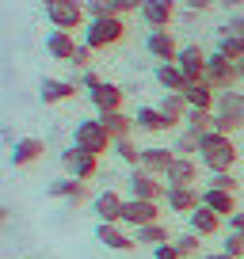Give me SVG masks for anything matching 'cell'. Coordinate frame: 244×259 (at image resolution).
<instances>
[{"label": "cell", "mask_w": 244, "mask_h": 259, "mask_svg": "<svg viewBox=\"0 0 244 259\" xmlns=\"http://www.w3.org/2000/svg\"><path fill=\"white\" fill-rule=\"evenodd\" d=\"M214 50H218V54H225L229 61H244V38H240V34H229L225 23L214 31Z\"/></svg>", "instance_id": "cell-30"}, {"label": "cell", "mask_w": 244, "mask_h": 259, "mask_svg": "<svg viewBox=\"0 0 244 259\" xmlns=\"http://www.w3.org/2000/svg\"><path fill=\"white\" fill-rule=\"evenodd\" d=\"M134 240H138V248H160V244L176 240V236H172V229L164 225V221H153V225L134 229Z\"/></svg>", "instance_id": "cell-29"}, {"label": "cell", "mask_w": 244, "mask_h": 259, "mask_svg": "<svg viewBox=\"0 0 244 259\" xmlns=\"http://www.w3.org/2000/svg\"><path fill=\"white\" fill-rule=\"evenodd\" d=\"M183 126L195 130V134H210V130H214V111H198V107H191L187 118H183Z\"/></svg>", "instance_id": "cell-33"}, {"label": "cell", "mask_w": 244, "mask_h": 259, "mask_svg": "<svg viewBox=\"0 0 244 259\" xmlns=\"http://www.w3.org/2000/svg\"><path fill=\"white\" fill-rule=\"evenodd\" d=\"M76 46L80 42L73 38V31H50L46 34V54L54 57V61H73V54H76Z\"/></svg>", "instance_id": "cell-23"}, {"label": "cell", "mask_w": 244, "mask_h": 259, "mask_svg": "<svg viewBox=\"0 0 244 259\" xmlns=\"http://www.w3.org/2000/svg\"><path fill=\"white\" fill-rule=\"evenodd\" d=\"M187 225H191V233H198V236H218L221 229H225V218L214 213L210 206H198V210L187 218Z\"/></svg>", "instance_id": "cell-24"}, {"label": "cell", "mask_w": 244, "mask_h": 259, "mask_svg": "<svg viewBox=\"0 0 244 259\" xmlns=\"http://www.w3.org/2000/svg\"><path fill=\"white\" fill-rule=\"evenodd\" d=\"M76 88H80L76 80H57V76H46V80L38 84V99L46 107H57V103H65V99H73Z\"/></svg>", "instance_id": "cell-19"}, {"label": "cell", "mask_w": 244, "mask_h": 259, "mask_svg": "<svg viewBox=\"0 0 244 259\" xmlns=\"http://www.w3.org/2000/svg\"><path fill=\"white\" fill-rule=\"evenodd\" d=\"M214 130H218V134H229V138L244 130V92H240V88L218 92V107H214Z\"/></svg>", "instance_id": "cell-2"}, {"label": "cell", "mask_w": 244, "mask_h": 259, "mask_svg": "<svg viewBox=\"0 0 244 259\" xmlns=\"http://www.w3.org/2000/svg\"><path fill=\"white\" fill-rule=\"evenodd\" d=\"M202 259H233V255H225V251H206Z\"/></svg>", "instance_id": "cell-47"}, {"label": "cell", "mask_w": 244, "mask_h": 259, "mask_svg": "<svg viewBox=\"0 0 244 259\" xmlns=\"http://www.w3.org/2000/svg\"><path fill=\"white\" fill-rule=\"evenodd\" d=\"M126 191H130V198H145V202H164V191H168V183H160V176H153V171H145V168H130Z\"/></svg>", "instance_id": "cell-7"}, {"label": "cell", "mask_w": 244, "mask_h": 259, "mask_svg": "<svg viewBox=\"0 0 244 259\" xmlns=\"http://www.w3.org/2000/svg\"><path fill=\"white\" fill-rule=\"evenodd\" d=\"M172 160H176V149H172V145H145V149H141V168L153 171V176H160V179L168 176Z\"/></svg>", "instance_id": "cell-22"}, {"label": "cell", "mask_w": 244, "mask_h": 259, "mask_svg": "<svg viewBox=\"0 0 244 259\" xmlns=\"http://www.w3.org/2000/svg\"><path fill=\"white\" fill-rule=\"evenodd\" d=\"M156 107H160V111L168 114L176 126H183V118H187V111H191V103H187V96H183V92H164Z\"/></svg>", "instance_id": "cell-31"}, {"label": "cell", "mask_w": 244, "mask_h": 259, "mask_svg": "<svg viewBox=\"0 0 244 259\" xmlns=\"http://www.w3.org/2000/svg\"><path fill=\"white\" fill-rule=\"evenodd\" d=\"M221 251H225V255H233V259H244V236H240V233H225Z\"/></svg>", "instance_id": "cell-38"}, {"label": "cell", "mask_w": 244, "mask_h": 259, "mask_svg": "<svg viewBox=\"0 0 244 259\" xmlns=\"http://www.w3.org/2000/svg\"><path fill=\"white\" fill-rule=\"evenodd\" d=\"M198 160H202L206 171H233L236 160H240V149H236V141L229 138V134H218V130H210V134H202Z\"/></svg>", "instance_id": "cell-1"}, {"label": "cell", "mask_w": 244, "mask_h": 259, "mask_svg": "<svg viewBox=\"0 0 244 259\" xmlns=\"http://www.w3.org/2000/svg\"><path fill=\"white\" fill-rule=\"evenodd\" d=\"M38 4H46V8H50V4H57V0H38Z\"/></svg>", "instance_id": "cell-49"}, {"label": "cell", "mask_w": 244, "mask_h": 259, "mask_svg": "<svg viewBox=\"0 0 244 259\" xmlns=\"http://www.w3.org/2000/svg\"><path fill=\"white\" fill-rule=\"evenodd\" d=\"M141 4H145V0H111L114 16H138V12H141Z\"/></svg>", "instance_id": "cell-40"}, {"label": "cell", "mask_w": 244, "mask_h": 259, "mask_svg": "<svg viewBox=\"0 0 244 259\" xmlns=\"http://www.w3.org/2000/svg\"><path fill=\"white\" fill-rule=\"evenodd\" d=\"M183 96H187V103L198 107V111H214V107H218V88H214L210 80H191L187 88H183Z\"/></svg>", "instance_id": "cell-25"}, {"label": "cell", "mask_w": 244, "mask_h": 259, "mask_svg": "<svg viewBox=\"0 0 244 259\" xmlns=\"http://www.w3.org/2000/svg\"><path fill=\"white\" fill-rule=\"evenodd\" d=\"M218 8L233 16V12H244V0H218Z\"/></svg>", "instance_id": "cell-46"}, {"label": "cell", "mask_w": 244, "mask_h": 259, "mask_svg": "<svg viewBox=\"0 0 244 259\" xmlns=\"http://www.w3.org/2000/svg\"><path fill=\"white\" fill-rule=\"evenodd\" d=\"M46 19L54 31H84L88 27V8H84L80 0H57V4H50L46 8Z\"/></svg>", "instance_id": "cell-4"}, {"label": "cell", "mask_w": 244, "mask_h": 259, "mask_svg": "<svg viewBox=\"0 0 244 259\" xmlns=\"http://www.w3.org/2000/svg\"><path fill=\"white\" fill-rule=\"evenodd\" d=\"M122 213H126V198L118 191H111V187H103L92 198V218L96 221H122Z\"/></svg>", "instance_id": "cell-13"}, {"label": "cell", "mask_w": 244, "mask_h": 259, "mask_svg": "<svg viewBox=\"0 0 244 259\" xmlns=\"http://www.w3.org/2000/svg\"><path fill=\"white\" fill-rule=\"evenodd\" d=\"M99 122L107 126V134H111L114 141H126V138H134V130H138L134 114H126V111H107V114H99Z\"/></svg>", "instance_id": "cell-26"}, {"label": "cell", "mask_w": 244, "mask_h": 259, "mask_svg": "<svg viewBox=\"0 0 244 259\" xmlns=\"http://www.w3.org/2000/svg\"><path fill=\"white\" fill-rule=\"evenodd\" d=\"M50 198H61V202H69V206H88L96 194L88 191V183H84V179L61 176V179H54V183H50Z\"/></svg>", "instance_id": "cell-9"}, {"label": "cell", "mask_w": 244, "mask_h": 259, "mask_svg": "<svg viewBox=\"0 0 244 259\" xmlns=\"http://www.w3.org/2000/svg\"><path fill=\"white\" fill-rule=\"evenodd\" d=\"M88 99H92V107H96L99 114H107V111H122V103H126V92L118 88V84H96V88L88 92Z\"/></svg>", "instance_id": "cell-20"}, {"label": "cell", "mask_w": 244, "mask_h": 259, "mask_svg": "<svg viewBox=\"0 0 244 259\" xmlns=\"http://www.w3.org/2000/svg\"><path fill=\"white\" fill-rule=\"evenodd\" d=\"M225 27H229V34H240L244 38V12H233V16L225 19Z\"/></svg>", "instance_id": "cell-43"}, {"label": "cell", "mask_w": 244, "mask_h": 259, "mask_svg": "<svg viewBox=\"0 0 244 259\" xmlns=\"http://www.w3.org/2000/svg\"><path fill=\"white\" fill-rule=\"evenodd\" d=\"M126 16H103V19H88V27H84V42H88L92 50H111L118 46L122 38H126Z\"/></svg>", "instance_id": "cell-3"}, {"label": "cell", "mask_w": 244, "mask_h": 259, "mask_svg": "<svg viewBox=\"0 0 244 259\" xmlns=\"http://www.w3.org/2000/svg\"><path fill=\"white\" fill-rule=\"evenodd\" d=\"M114 156H118L122 164H130V168H141V149L134 145V138H126V141H114V149H111Z\"/></svg>", "instance_id": "cell-34"}, {"label": "cell", "mask_w": 244, "mask_h": 259, "mask_svg": "<svg viewBox=\"0 0 244 259\" xmlns=\"http://www.w3.org/2000/svg\"><path fill=\"white\" fill-rule=\"evenodd\" d=\"M160 221V202H145V198H126V213H122V225L126 229H141Z\"/></svg>", "instance_id": "cell-14"}, {"label": "cell", "mask_w": 244, "mask_h": 259, "mask_svg": "<svg viewBox=\"0 0 244 259\" xmlns=\"http://www.w3.org/2000/svg\"><path fill=\"white\" fill-rule=\"evenodd\" d=\"M153 76H156V84H160L164 92H183V88L191 84V80H187V73H183L176 61H160V65L153 69Z\"/></svg>", "instance_id": "cell-27"}, {"label": "cell", "mask_w": 244, "mask_h": 259, "mask_svg": "<svg viewBox=\"0 0 244 259\" xmlns=\"http://www.w3.org/2000/svg\"><path fill=\"white\" fill-rule=\"evenodd\" d=\"M42 156H46V141L42 138H19L12 145V164L16 168H34Z\"/></svg>", "instance_id": "cell-21"}, {"label": "cell", "mask_w": 244, "mask_h": 259, "mask_svg": "<svg viewBox=\"0 0 244 259\" xmlns=\"http://www.w3.org/2000/svg\"><path fill=\"white\" fill-rule=\"evenodd\" d=\"M164 206L172 213H179V218H191L202 206V191H195V187H168L164 191Z\"/></svg>", "instance_id": "cell-12"}, {"label": "cell", "mask_w": 244, "mask_h": 259, "mask_svg": "<svg viewBox=\"0 0 244 259\" xmlns=\"http://www.w3.org/2000/svg\"><path fill=\"white\" fill-rule=\"evenodd\" d=\"M96 240L103 244V248H111V251H134V248H138L134 233H126L122 221H99V225H96Z\"/></svg>", "instance_id": "cell-10"}, {"label": "cell", "mask_w": 244, "mask_h": 259, "mask_svg": "<svg viewBox=\"0 0 244 259\" xmlns=\"http://www.w3.org/2000/svg\"><path fill=\"white\" fill-rule=\"evenodd\" d=\"M138 16L149 31H168L172 19H176V0H145Z\"/></svg>", "instance_id": "cell-11"}, {"label": "cell", "mask_w": 244, "mask_h": 259, "mask_svg": "<svg viewBox=\"0 0 244 259\" xmlns=\"http://www.w3.org/2000/svg\"><path fill=\"white\" fill-rule=\"evenodd\" d=\"M84 8H88V19H103V16H114L111 0H84Z\"/></svg>", "instance_id": "cell-39"}, {"label": "cell", "mask_w": 244, "mask_h": 259, "mask_svg": "<svg viewBox=\"0 0 244 259\" xmlns=\"http://www.w3.org/2000/svg\"><path fill=\"white\" fill-rule=\"evenodd\" d=\"M176 248L183 251V255H206V251H202V236H198V233H191V229L176 236Z\"/></svg>", "instance_id": "cell-36"}, {"label": "cell", "mask_w": 244, "mask_h": 259, "mask_svg": "<svg viewBox=\"0 0 244 259\" xmlns=\"http://www.w3.org/2000/svg\"><path fill=\"white\" fill-rule=\"evenodd\" d=\"M172 149H176V156H198V149H202V134H195V130H176V141H172Z\"/></svg>", "instance_id": "cell-32"}, {"label": "cell", "mask_w": 244, "mask_h": 259, "mask_svg": "<svg viewBox=\"0 0 244 259\" xmlns=\"http://www.w3.org/2000/svg\"><path fill=\"white\" fill-rule=\"evenodd\" d=\"M61 168H65V176L92 183V179L99 176V156L88 153V149H80V145H69L65 153H61Z\"/></svg>", "instance_id": "cell-6"}, {"label": "cell", "mask_w": 244, "mask_h": 259, "mask_svg": "<svg viewBox=\"0 0 244 259\" xmlns=\"http://www.w3.org/2000/svg\"><path fill=\"white\" fill-rule=\"evenodd\" d=\"M76 69V73H88V69H96V50L88 46V42H80L76 46V54H73V61H69Z\"/></svg>", "instance_id": "cell-35"}, {"label": "cell", "mask_w": 244, "mask_h": 259, "mask_svg": "<svg viewBox=\"0 0 244 259\" xmlns=\"http://www.w3.org/2000/svg\"><path fill=\"white\" fill-rule=\"evenodd\" d=\"M183 4V12H198V16H206L210 8H218V0H179Z\"/></svg>", "instance_id": "cell-42"}, {"label": "cell", "mask_w": 244, "mask_h": 259, "mask_svg": "<svg viewBox=\"0 0 244 259\" xmlns=\"http://www.w3.org/2000/svg\"><path fill=\"white\" fill-rule=\"evenodd\" d=\"M145 50L156 57V61H179V38L172 31H149V38H145Z\"/></svg>", "instance_id": "cell-18"}, {"label": "cell", "mask_w": 244, "mask_h": 259, "mask_svg": "<svg viewBox=\"0 0 244 259\" xmlns=\"http://www.w3.org/2000/svg\"><path fill=\"white\" fill-rule=\"evenodd\" d=\"M206 80H210L218 92L236 88V84H240V76H236V61H229L225 54H218V50H214L210 61H206Z\"/></svg>", "instance_id": "cell-8"}, {"label": "cell", "mask_w": 244, "mask_h": 259, "mask_svg": "<svg viewBox=\"0 0 244 259\" xmlns=\"http://www.w3.org/2000/svg\"><path fill=\"white\" fill-rule=\"evenodd\" d=\"M236 76H240V84H244V61H236Z\"/></svg>", "instance_id": "cell-48"}, {"label": "cell", "mask_w": 244, "mask_h": 259, "mask_svg": "<svg viewBox=\"0 0 244 259\" xmlns=\"http://www.w3.org/2000/svg\"><path fill=\"white\" fill-rule=\"evenodd\" d=\"M198 171H202V160H198V156H176L172 168H168V176H164V183L168 187H195Z\"/></svg>", "instance_id": "cell-15"}, {"label": "cell", "mask_w": 244, "mask_h": 259, "mask_svg": "<svg viewBox=\"0 0 244 259\" xmlns=\"http://www.w3.org/2000/svg\"><path fill=\"white\" fill-rule=\"evenodd\" d=\"M206 61H210V54H206L202 46H195V42H187V46L179 50V69L187 73V80H206Z\"/></svg>", "instance_id": "cell-17"}, {"label": "cell", "mask_w": 244, "mask_h": 259, "mask_svg": "<svg viewBox=\"0 0 244 259\" xmlns=\"http://www.w3.org/2000/svg\"><path fill=\"white\" fill-rule=\"evenodd\" d=\"M153 259H187V255L176 248V240H168V244H160V248H153Z\"/></svg>", "instance_id": "cell-41"}, {"label": "cell", "mask_w": 244, "mask_h": 259, "mask_svg": "<svg viewBox=\"0 0 244 259\" xmlns=\"http://www.w3.org/2000/svg\"><path fill=\"white\" fill-rule=\"evenodd\" d=\"M73 145H80V149H88V153L103 156V153H111V149H114V138L107 134V126L99 122V114H96V118H84L80 126L73 130Z\"/></svg>", "instance_id": "cell-5"}, {"label": "cell", "mask_w": 244, "mask_h": 259, "mask_svg": "<svg viewBox=\"0 0 244 259\" xmlns=\"http://www.w3.org/2000/svg\"><path fill=\"white\" fill-rule=\"evenodd\" d=\"M134 122H138V130L141 134H172V130H183V126H176V122L168 118V114L160 111V107H141V111H134Z\"/></svg>", "instance_id": "cell-16"}, {"label": "cell", "mask_w": 244, "mask_h": 259, "mask_svg": "<svg viewBox=\"0 0 244 259\" xmlns=\"http://www.w3.org/2000/svg\"><path fill=\"white\" fill-rule=\"evenodd\" d=\"M225 229H229V233H240V236H244V210H236L233 218L225 221Z\"/></svg>", "instance_id": "cell-45"}, {"label": "cell", "mask_w": 244, "mask_h": 259, "mask_svg": "<svg viewBox=\"0 0 244 259\" xmlns=\"http://www.w3.org/2000/svg\"><path fill=\"white\" fill-rule=\"evenodd\" d=\"M206 187H214V191H236V187H240V179H236L233 171H210Z\"/></svg>", "instance_id": "cell-37"}, {"label": "cell", "mask_w": 244, "mask_h": 259, "mask_svg": "<svg viewBox=\"0 0 244 259\" xmlns=\"http://www.w3.org/2000/svg\"><path fill=\"white\" fill-rule=\"evenodd\" d=\"M76 84H80V88H96V84H103V80H99V73H96V69H88V73H80V80H76Z\"/></svg>", "instance_id": "cell-44"}, {"label": "cell", "mask_w": 244, "mask_h": 259, "mask_svg": "<svg viewBox=\"0 0 244 259\" xmlns=\"http://www.w3.org/2000/svg\"><path fill=\"white\" fill-rule=\"evenodd\" d=\"M202 206H210L214 213H221V218H233L240 206H236V191H214V187H206L202 191Z\"/></svg>", "instance_id": "cell-28"}]
</instances>
